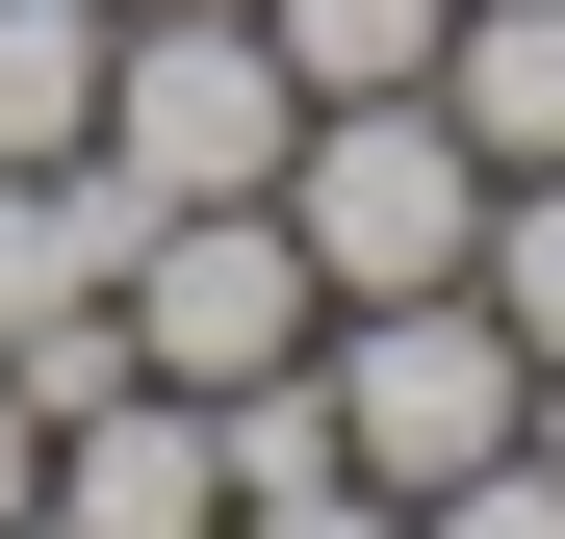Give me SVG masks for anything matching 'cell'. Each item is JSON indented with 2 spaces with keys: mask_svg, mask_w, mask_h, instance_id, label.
<instances>
[{
  "mask_svg": "<svg viewBox=\"0 0 565 539\" xmlns=\"http://www.w3.org/2000/svg\"><path fill=\"white\" fill-rule=\"evenodd\" d=\"M232 539H412V488H360V463H257Z\"/></svg>",
  "mask_w": 565,
  "mask_h": 539,
  "instance_id": "cell-10",
  "label": "cell"
},
{
  "mask_svg": "<svg viewBox=\"0 0 565 539\" xmlns=\"http://www.w3.org/2000/svg\"><path fill=\"white\" fill-rule=\"evenodd\" d=\"M309 386H334V463H360V488H462V463H514L540 359L489 334V283H386V309L309 334Z\"/></svg>",
  "mask_w": 565,
  "mask_h": 539,
  "instance_id": "cell-2",
  "label": "cell"
},
{
  "mask_svg": "<svg viewBox=\"0 0 565 539\" xmlns=\"http://www.w3.org/2000/svg\"><path fill=\"white\" fill-rule=\"evenodd\" d=\"M462 283H489L514 359H565V180H489V257H462Z\"/></svg>",
  "mask_w": 565,
  "mask_h": 539,
  "instance_id": "cell-9",
  "label": "cell"
},
{
  "mask_svg": "<svg viewBox=\"0 0 565 539\" xmlns=\"http://www.w3.org/2000/svg\"><path fill=\"white\" fill-rule=\"evenodd\" d=\"M437 104H462L489 180H565V0H462L437 26Z\"/></svg>",
  "mask_w": 565,
  "mask_h": 539,
  "instance_id": "cell-6",
  "label": "cell"
},
{
  "mask_svg": "<svg viewBox=\"0 0 565 539\" xmlns=\"http://www.w3.org/2000/svg\"><path fill=\"white\" fill-rule=\"evenodd\" d=\"M52 514V411H26V359H0V539Z\"/></svg>",
  "mask_w": 565,
  "mask_h": 539,
  "instance_id": "cell-12",
  "label": "cell"
},
{
  "mask_svg": "<svg viewBox=\"0 0 565 539\" xmlns=\"http://www.w3.org/2000/svg\"><path fill=\"white\" fill-rule=\"evenodd\" d=\"M129 180V206H257L282 154H309V77H282V26L232 0V26H104V129H77Z\"/></svg>",
  "mask_w": 565,
  "mask_h": 539,
  "instance_id": "cell-3",
  "label": "cell"
},
{
  "mask_svg": "<svg viewBox=\"0 0 565 539\" xmlns=\"http://www.w3.org/2000/svg\"><path fill=\"white\" fill-rule=\"evenodd\" d=\"M129 359H154V386H282V359H309L334 334V283H309V231H282V180H257V206H129Z\"/></svg>",
  "mask_w": 565,
  "mask_h": 539,
  "instance_id": "cell-4",
  "label": "cell"
},
{
  "mask_svg": "<svg viewBox=\"0 0 565 539\" xmlns=\"http://www.w3.org/2000/svg\"><path fill=\"white\" fill-rule=\"evenodd\" d=\"M282 231H309V283H334V309L462 283V257H489V154H462V104H437V77H360V104H309V154H282Z\"/></svg>",
  "mask_w": 565,
  "mask_h": 539,
  "instance_id": "cell-1",
  "label": "cell"
},
{
  "mask_svg": "<svg viewBox=\"0 0 565 539\" xmlns=\"http://www.w3.org/2000/svg\"><path fill=\"white\" fill-rule=\"evenodd\" d=\"M412 539H565V463H462V488H412Z\"/></svg>",
  "mask_w": 565,
  "mask_h": 539,
  "instance_id": "cell-11",
  "label": "cell"
},
{
  "mask_svg": "<svg viewBox=\"0 0 565 539\" xmlns=\"http://www.w3.org/2000/svg\"><path fill=\"white\" fill-rule=\"evenodd\" d=\"M514 463H565V359H540V411H514Z\"/></svg>",
  "mask_w": 565,
  "mask_h": 539,
  "instance_id": "cell-13",
  "label": "cell"
},
{
  "mask_svg": "<svg viewBox=\"0 0 565 539\" xmlns=\"http://www.w3.org/2000/svg\"><path fill=\"white\" fill-rule=\"evenodd\" d=\"M104 129V0H0V154H77Z\"/></svg>",
  "mask_w": 565,
  "mask_h": 539,
  "instance_id": "cell-7",
  "label": "cell"
},
{
  "mask_svg": "<svg viewBox=\"0 0 565 539\" xmlns=\"http://www.w3.org/2000/svg\"><path fill=\"white\" fill-rule=\"evenodd\" d=\"M26 539H232V411H206V386H154V359H129V386H77Z\"/></svg>",
  "mask_w": 565,
  "mask_h": 539,
  "instance_id": "cell-5",
  "label": "cell"
},
{
  "mask_svg": "<svg viewBox=\"0 0 565 539\" xmlns=\"http://www.w3.org/2000/svg\"><path fill=\"white\" fill-rule=\"evenodd\" d=\"M104 26H232V0H104Z\"/></svg>",
  "mask_w": 565,
  "mask_h": 539,
  "instance_id": "cell-14",
  "label": "cell"
},
{
  "mask_svg": "<svg viewBox=\"0 0 565 539\" xmlns=\"http://www.w3.org/2000/svg\"><path fill=\"white\" fill-rule=\"evenodd\" d=\"M257 26H282V77H309V104H360V77H437L462 0H257Z\"/></svg>",
  "mask_w": 565,
  "mask_h": 539,
  "instance_id": "cell-8",
  "label": "cell"
}]
</instances>
